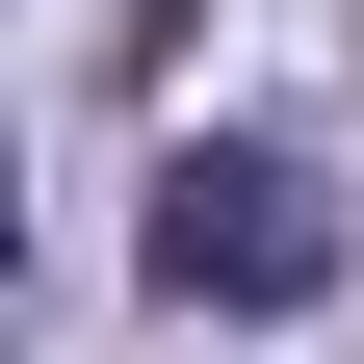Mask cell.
Returning <instances> with one entry per match:
<instances>
[{"mask_svg":"<svg viewBox=\"0 0 364 364\" xmlns=\"http://www.w3.org/2000/svg\"><path fill=\"white\" fill-rule=\"evenodd\" d=\"M130 260H156L182 312H312V287H338V182H312L287 130H182V156H156V235H130Z\"/></svg>","mask_w":364,"mask_h":364,"instance_id":"6da1fadb","label":"cell"}]
</instances>
